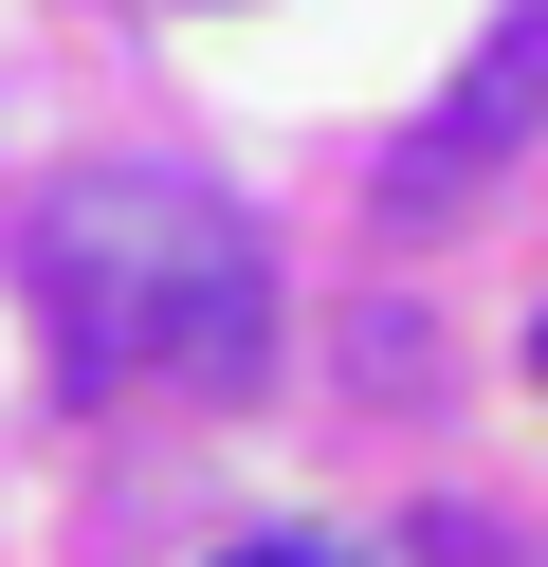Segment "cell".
<instances>
[{"label": "cell", "mask_w": 548, "mask_h": 567, "mask_svg": "<svg viewBox=\"0 0 548 567\" xmlns=\"http://www.w3.org/2000/svg\"><path fill=\"white\" fill-rule=\"evenodd\" d=\"M548 128V0H511L494 38H475V74L438 92V128H402L384 147V220H438V202H475L511 147Z\"/></svg>", "instance_id": "2"}, {"label": "cell", "mask_w": 548, "mask_h": 567, "mask_svg": "<svg viewBox=\"0 0 548 567\" xmlns=\"http://www.w3.org/2000/svg\"><path fill=\"white\" fill-rule=\"evenodd\" d=\"M219 567H348V549H311V530H238Z\"/></svg>", "instance_id": "3"}, {"label": "cell", "mask_w": 548, "mask_h": 567, "mask_svg": "<svg viewBox=\"0 0 548 567\" xmlns=\"http://www.w3.org/2000/svg\"><path fill=\"white\" fill-rule=\"evenodd\" d=\"M37 311H55L73 403H110V384H256L275 367L256 220L165 184V165H92V184L37 202Z\"/></svg>", "instance_id": "1"}, {"label": "cell", "mask_w": 548, "mask_h": 567, "mask_svg": "<svg viewBox=\"0 0 548 567\" xmlns=\"http://www.w3.org/2000/svg\"><path fill=\"white\" fill-rule=\"evenodd\" d=\"M530 367H548V330H530Z\"/></svg>", "instance_id": "4"}]
</instances>
